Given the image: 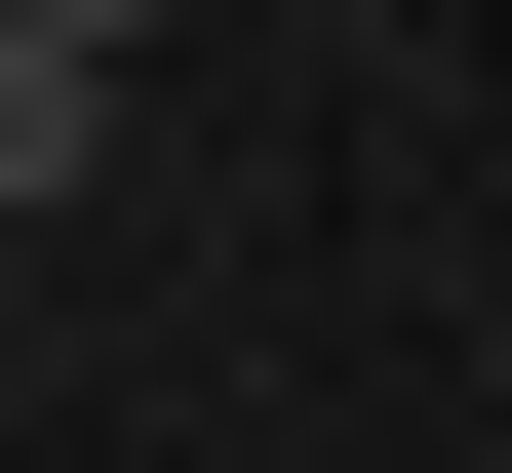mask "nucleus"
I'll return each instance as SVG.
<instances>
[{
    "instance_id": "f03ea898",
    "label": "nucleus",
    "mask_w": 512,
    "mask_h": 473,
    "mask_svg": "<svg viewBox=\"0 0 512 473\" xmlns=\"http://www.w3.org/2000/svg\"><path fill=\"white\" fill-rule=\"evenodd\" d=\"M40 40H158V0H40Z\"/></svg>"
},
{
    "instance_id": "f257e3e1",
    "label": "nucleus",
    "mask_w": 512,
    "mask_h": 473,
    "mask_svg": "<svg viewBox=\"0 0 512 473\" xmlns=\"http://www.w3.org/2000/svg\"><path fill=\"white\" fill-rule=\"evenodd\" d=\"M79 158H119V40H40V0H0V237H40Z\"/></svg>"
}]
</instances>
